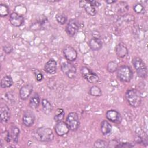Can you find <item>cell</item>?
<instances>
[{"label": "cell", "mask_w": 148, "mask_h": 148, "mask_svg": "<svg viewBox=\"0 0 148 148\" xmlns=\"http://www.w3.org/2000/svg\"><path fill=\"white\" fill-rule=\"evenodd\" d=\"M34 136L37 140L43 142H51L54 139L53 131L50 128L46 127L37 128L34 133Z\"/></svg>", "instance_id": "cell-1"}, {"label": "cell", "mask_w": 148, "mask_h": 148, "mask_svg": "<svg viewBox=\"0 0 148 148\" xmlns=\"http://www.w3.org/2000/svg\"><path fill=\"white\" fill-rule=\"evenodd\" d=\"M125 99L129 105L133 108L139 107L142 103V96L140 92L135 88L128 90L125 95Z\"/></svg>", "instance_id": "cell-2"}, {"label": "cell", "mask_w": 148, "mask_h": 148, "mask_svg": "<svg viewBox=\"0 0 148 148\" xmlns=\"http://www.w3.org/2000/svg\"><path fill=\"white\" fill-rule=\"evenodd\" d=\"M117 76L120 81L123 82H130L133 77V72L130 66L124 65L117 68Z\"/></svg>", "instance_id": "cell-3"}, {"label": "cell", "mask_w": 148, "mask_h": 148, "mask_svg": "<svg viewBox=\"0 0 148 148\" xmlns=\"http://www.w3.org/2000/svg\"><path fill=\"white\" fill-rule=\"evenodd\" d=\"M132 62L138 76L142 79L146 78L147 74V67L143 60L138 57H135L132 59Z\"/></svg>", "instance_id": "cell-4"}, {"label": "cell", "mask_w": 148, "mask_h": 148, "mask_svg": "<svg viewBox=\"0 0 148 148\" xmlns=\"http://www.w3.org/2000/svg\"><path fill=\"white\" fill-rule=\"evenodd\" d=\"M80 73L82 77L90 83L95 84L99 80L98 76L87 66H82L80 69Z\"/></svg>", "instance_id": "cell-5"}, {"label": "cell", "mask_w": 148, "mask_h": 148, "mask_svg": "<svg viewBox=\"0 0 148 148\" xmlns=\"http://www.w3.org/2000/svg\"><path fill=\"white\" fill-rule=\"evenodd\" d=\"M65 123L69 128V130L72 131H76L80 125V121L77 113L76 112L69 113L66 117Z\"/></svg>", "instance_id": "cell-6"}, {"label": "cell", "mask_w": 148, "mask_h": 148, "mask_svg": "<svg viewBox=\"0 0 148 148\" xmlns=\"http://www.w3.org/2000/svg\"><path fill=\"white\" fill-rule=\"evenodd\" d=\"M62 72L70 79H73L76 76V68L69 61L63 62L61 65Z\"/></svg>", "instance_id": "cell-7"}, {"label": "cell", "mask_w": 148, "mask_h": 148, "mask_svg": "<svg viewBox=\"0 0 148 148\" xmlns=\"http://www.w3.org/2000/svg\"><path fill=\"white\" fill-rule=\"evenodd\" d=\"M80 27V25L79 21L76 18H72L68 21L65 30L67 34L69 36L72 37L76 34Z\"/></svg>", "instance_id": "cell-8"}, {"label": "cell", "mask_w": 148, "mask_h": 148, "mask_svg": "<svg viewBox=\"0 0 148 148\" xmlns=\"http://www.w3.org/2000/svg\"><path fill=\"white\" fill-rule=\"evenodd\" d=\"M63 54L68 61H74L77 57L76 50L71 45H66L63 49Z\"/></svg>", "instance_id": "cell-9"}, {"label": "cell", "mask_w": 148, "mask_h": 148, "mask_svg": "<svg viewBox=\"0 0 148 148\" xmlns=\"http://www.w3.org/2000/svg\"><path fill=\"white\" fill-rule=\"evenodd\" d=\"M106 117L110 121L119 124L122 121L121 114L117 110L111 109L109 110L106 113Z\"/></svg>", "instance_id": "cell-10"}, {"label": "cell", "mask_w": 148, "mask_h": 148, "mask_svg": "<svg viewBox=\"0 0 148 148\" xmlns=\"http://www.w3.org/2000/svg\"><path fill=\"white\" fill-rule=\"evenodd\" d=\"M0 116H1V121L2 123H7L10 117V111L5 103H1L0 105Z\"/></svg>", "instance_id": "cell-11"}, {"label": "cell", "mask_w": 148, "mask_h": 148, "mask_svg": "<svg viewBox=\"0 0 148 148\" xmlns=\"http://www.w3.org/2000/svg\"><path fill=\"white\" fill-rule=\"evenodd\" d=\"M33 91V86L31 84H27L23 86L19 91V95L22 100H27Z\"/></svg>", "instance_id": "cell-12"}, {"label": "cell", "mask_w": 148, "mask_h": 148, "mask_svg": "<svg viewBox=\"0 0 148 148\" xmlns=\"http://www.w3.org/2000/svg\"><path fill=\"white\" fill-rule=\"evenodd\" d=\"M54 129L56 134L60 136L66 135L69 131V128H68L66 123L62 121H58L55 126Z\"/></svg>", "instance_id": "cell-13"}, {"label": "cell", "mask_w": 148, "mask_h": 148, "mask_svg": "<svg viewBox=\"0 0 148 148\" xmlns=\"http://www.w3.org/2000/svg\"><path fill=\"white\" fill-rule=\"evenodd\" d=\"M79 5L82 8L84 9L88 14L93 16L97 14L95 7L92 5L90 1H79Z\"/></svg>", "instance_id": "cell-14"}, {"label": "cell", "mask_w": 148, "mask_h": 148, "mask_svg": "<svg viewBox=\"0 0 148 148\" xmlns=\"http://www.w3.org/2000/svg\"><path fill=\"white\" fill-rule=\"evenodd\" d=\"M9 20L11 24L16 27H20L23 24L24 21L23 16L16 12H13L10 14Z\"/></svg>", "instance_id": "cell-15"}, {"label": "cell", "mask_w": 148, "mask_h": 148, "mask_svg": "<svg viewBox=\"0 0 148 148\" xmlns=\"http://www.w3.org/2000/svg\"><path fill=\"white\" fill-rule=\"evenodd\" d=\"M22 121H23V124L25 127H29L32 126L35 122L34 114L29 110L26 111L23 114Z\"/></svg>", "instance_id": "cell-16"}, {"label": "cell", "mask_w": 148, "mask_h": 148, "mask_svg": "<svg viewBox=\"0 0 148 148\" xmlns=\"http://www.w3.org/2000/svg\"><path fill=\"white\" fill-rule=\"evenodd\" d=\"M115 52L119 57L124 58L128 55V50L124 43L120 42L116 46Z\"/></svg>", "instance_id": "cell-17"}, {"label": "cell", "mask_w": 148, "mask_h": 148, "mask_svg": "<svg viewBox=\"0 0 148 148\" xmlns=\"http://www.w3.org/2000/svg\"><path fill=\"white\" fill-rule=\"evenodd\" d=\"M88 46L93 51H98L102 47V42L97 37H93L88 41Z\"/></svg>", "instance_id": "cell-18"}, {"label": "cell", "mask_w": 148, "mask_h": 148, "mask_svg": "<svg viewBox=\"0 0 148 148\" xmlns=\"http://www.w3.org/2000/svg\"><path fill=\"white\" fill-rule=\"evenodd\" d=\"M57 62L53 59H50L45 65V71L49 74H54L57 71Z\"/></svg>", "instance_id": "cell-19"}, {"label": "cell", "mask_w": 148, "mask_h": 148, "mask_svg": "<svg viewBox=\"0 0 148 148\" xmlns=\"http://www.w3.org/2000/svg\"><path fill=\"white\" fill-rule=\"evenodd\" d=\"M100 128L101 131L103 135H108L112 131V125L106 120H104L101 122Z\"/></svg>", "instance_id": "cell-20"}, {"label": "cell", "mask_w": 148, "mask_h": 148, "mask_svg": "<svg viewBox=\"0 0 148 148\" xmlns=\"http://www.w3.org/2000/svg\"><path fill=\"white\" fill-rule=\"evenodd\" d=\"M42 110L45 114L49 115L53 111V106L51 103L46 99H43L42 101Z\"/></svg>", "instance_id": "cell-21"}, {"label": "cell", "mask_w": 148, "mask_h": 148, "mask_svg": "<svg viewBox=\"0 0 148 148\" xmlns=\"http://www.w3.org/2000/svg\"><path fill=\"white\" fill-rule=\"evenodd\" d=\"M40 100L38 94H34L30 98L29 101V106L32 109H36L40 105Z\"/></svg>", "instance_id": "cell-22"}, {"label": "cell", "mask_w": 148, "mask_h": 148, "mask_svg": "<svg viewBox=\"0 0 148 148\" xmlns=\"http://www.w3.org/2000/svg\"><path fill=\"white\" fill-rule=\"evenodd\" d=\"M0 84L2 88H6L11 87L13 84L12 78L10 76H3L1 80Z\"/></svg>", "instance_id": "cell-23"}, {"label": "cell", "mask_w": 148, "mask_h": 148, "mask_svg": "<svg viewBox=\"0 0 148 148\" xmlns=\"http://www.w3.org/2000/svg\"><path fill=\"white\" fill-rule=\"evenodd\" d=\"M11 136L12 139H13V142L15 144H17L18 141L19 134H20V130L19 128L14 125H13L11 127Z\"/></svg>", "instance_id": "cell-24"}, {"label": "cell", "mask_w": 148, "mask_h": 148, "mask_svg": "<svg viewBox=\"0 0 148 148\" xmlns=\"http://www.w3.org/2000/svg\"><path fill=\"white\" fill-rule=\"evenodd\" d=\"M88 93L91 95L94 96V97H99V96L102 95V91L100 89V88L96 86L91 87L89 89Z\"/></svg>", "instance_id": "cell-25"}, {"label": "cell", "mask_w": 148, "mask_h": 148, "mask_svg": "<svg viewBox=\"0 0 148 148\" xmlns=\"http://www.w3.org/2000/svg\"><path fill=\"white\" fill-rule=\"evenodd\" d=\"M118 68V63L115 61H111L108 62L106 69L110 73H113L117 71Z\"/></svg>", "instance_id": "cell-26"}, {"label": "cell", "mask_w": 148, "mask_h": 148, "mask_svg": "<svg viewBox=\"0 0 148 148\" xmlns=\"http://www.w3.org/2000/svg\"><path fill=\"white\" fill-rule=\"evenodd\" d=\"M64 116H65V112L64 109L62 108H58L56 110V114L54 117V119L57 122L60 121L64 119Z\"/></svg>", "instance_id": "cell-27"}, {"label": "cell", "mask_w": 148, "mask_h": 148, "mask_svg": "<svg viewBox=\"0 0 148 148\" xmlns=\"http://www.w3.org/2000/svg\"><path fill=\"white\" fill-rule=\"evenodd\" d=\"M56 19L57 21L61 25L65 24L67 21L66 16L62 13H58L56 16Z\"/></svg>", "instance_id": "cell-28"}, {"label": "cell", "mask_w": 148, "mask_h": 148, "mask_svg": "<svg viewBox=\"0 0 148 148\" xmlns=\"http://www.w3.org/2000/svg\"><path fill=\"white\" fill-rule=\"evenodd\" d=\"M117 10L119 13H124L128 10V4L125 2H119L117 5Z\"/></svg>", "instance_id": "cell-29"}, {"label": "cell", "mask_w": 148, "mask_h": 148, "mask_svg": "<svg viewBox=\"0 0 148 148\" xmlns=\"http://www.w3.org/2000/svg\"><path fill=\"white\" fill-rule=\"evenodd\" d=\"M9 9L6 4H0V16L1 17H5L9 14Z\"/></svg>", "instance_id": "cell-30"}, {"label": "cell", "mask_w": 148, "mask_h": 148, "mask_svg": "<svg viewBox=\"0 0 148 148\" xmlns=\"http://www.w3.org/2000/svg\"><path fill=\"white\" fill-rule=\"evenodd\" d=\"M94 147H109V143L102 139H98L94 143Z\"/></svg>", "instance_id": "cell-31"}, {"label": "cell", "mask_w": 148, "mask_h": 148, "mask_svg": "<svg viewBox=\"0 0 148 148\" xmlns=\"http://www.w3.org/2000/svg\"><path fill=\"white\" fill-rule=\"evenodd\" d=\"M134 10L138 14H143L145 12V9L143 5L138 3H136L133 7Z\"/></svg>", "instance_id": "cell-32"}, {"label": "cell", "mask_w": 148, "mask_h": 148, "mask_svg": "<svg viewBox=\"0 0 148 148\" xmlns=\"http://www.w3.org/2000/svg\"><path fill=\"white\" fill-rule=\"evenodd\" d=\"M32 71H33V72L34 73V75L35 76V79H36V80L37 81L40 82V81H41L43 79V76L42 73L40 71H39L37 69H33Z\"/></svg>", "instance_id": "cell-33"}, {"label": "cell", "mask_w": 148, "mask_h": 148, "mask_svg": "<svg viewBox=\"0 0 148 148\" xmlns=\"http://www.w3.org/2000/svg\"><path fill=\"white\" fill-rule=\"evenodd\" d=\"M134 145L132 143L130 142H119L118 144L116 145V147H134Z\"/></svg>", "instance_id": "cell-34"}, {"label": "cell", "mask_w": 148, "mask_h": 148, "mask_svg": "<svg viewBox=\"0 0 148 148\" xmlns=\"http://www.w3.org/2000/svg\"><path fill=\"white\" fill-rule=\"evenodd\" d=\"M3 50L5 53L10 54L13 50V47L11 45L8 43L3 46Z\"/></svg>", "instance_id": "cell-35"}, {"label": "cell", "mask_w": 148, "mask_h": 148, "mask_svg": "<svg viewBox=\"0 0 148 148\" xmlns=\"http://www.w3.org/2000/svg\"><path fill=\"white\" fill-rule=\"evenodd\" d=\"M90 2L92 3V5H93L95 8L96 7H98L101 5V3L97 1H90Z\"/></svg>", "instance_id": "cell-36"}, {"label": "cell", "mask_w": 148, "mask_h": 148, "mask_svg": "<svg viewBox=\"0 0 148 148\" xmlns=\"http://www.w3.org/2000/svg\"><path fill=\"white\" fill-rule=\"evenodd\" d=\"M108 4H112V3H116V1H105Z\"/></svg>", "instance_id": "cell-37"}]
</instances>
